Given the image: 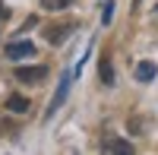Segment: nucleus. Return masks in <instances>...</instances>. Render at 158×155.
<instances>
[{
    "mask_svg": "<svg viewBox=\"0 0 158 155\" xmlns=\"http://www.w3.org/2000/svg\"><path fill=\"white\" fill-rule=\"evenodd\" d=\"M76 29H79V25L73 19H57V22L44 25V41L54 44V48H60V44L70 41V35H76Z\"/></svg>",
    "mask_w": 158,
    "mask_h": 155,
    "instance_id": "f257e3e1",
    "label": "nucleus"
},
{
    "mask_svg": "<svg viewBox=\"0 0 158 155\" xmlns=\"http://www.w3.org/2000/svg\"><path fill=\"white\" fill-rule=\"evenodd\" d=\"M16 79L25 82V86L44 82V79H48V67H16Z\"/></svg>",
    "mask_w": 158,
    "mask_h": 155,
    "instance_id": "f03ea898",
    "label": "nucleus"
},
{
    "mask_svg": "<svg viewBox=\"0 0 158 155\" xmlns=\"http://www.w3.org/2000/svg\"><path fill=\"white\" fill-rule=\"evenodd\" d=\"M101 152H123V155H133L136 146L130 139H120V136H104L101 139Z\"/></svg>",
    "mask_w": 158,
    "mask_h": 155,
    "instance_id": "7ed1b4c3",
    "label": "nucleus"
},
{
    "mask_svg": "<svg viewBox=\"0 0 158 155\" xmlns=\"http://www.w3.org/2000/svg\"><path fill=\"white\" fill-rule=\"evenodd\" d=\"M67 92H70V73H63V76H60V86H57V95L51 98V105H48V117L63 105V101H67Z\"/></svg>",
    "mask_w": 158,
    "mask_h": 155,
    "instance_id": "20e7f679",
    "label": "nucleus"
},
{
    "mask_svg": "<svg viewBox=\"0 0 158 155\" xmlns=\"http://www.w3.org/2000/svg\"><path fill=\"white\" fill-rule=\"evenodd\" d=\"M6 57H10V60L35 57V44H32V41H13V44H6Z\"/></svg>",
    "mask_w": 158,
    "mask_h": 155,
    "instance_id": "39448f33",
    "label": "nucleus"
},
{
    "mask_svg": "<svg viewBox=\"0 0 158 155\" xmlns=\"http://www.w3.org/2000/svg\"><path fill=\"white\" fill-rule=\"evenodd\" d=\"M155 73H158V70H155V63H152V60H139V63H136V70H133L136 82H152V79H155Z\"/></svg>",
    "mask_w": 158,
    "mask_h": 155,
    "instance_id": "423d86ee",
    "label": "nucleus"
},
{
    "mask_svg": "<svg viewBox=\"0 0 158 155\" xmlns=\"http://www.w3.org/2000/svg\"><path fill=\"white\" fill-rule=\"evenodd\" d=\"M32 105H29V98L25 95H10L6 98V111H13V114H25Z\"/></svg>",
    "mask_w": 158,
    "mask_h": 155,
    "instance_id": "0eeeda50",
    "label": "nucleus"
},
{
    "mask_svg": "<svg viewBox=\"0 0 158 155\" xmlns=\"http://www.w3.org/2000/svg\"><path fill=\"white\" fill-rule=\"evenodd\" d=\"M98 73H101V82H104V86H114V67H111V60H108V57H101Z\"/></svg>",
    "mask_w": 158,
    "mask_h": 155,
    "instance_id": "6e6552de",
    "label": "nucleus"
},
{
    "mask_svg": "<svg viewBox=\"0 0 158 155\" xmlns=\"http://www.w3.org/2000/svg\"><path fill=\"white\" fill-rule=\"evenodd\" d=\"M73 3V0H41V10H48V13H57V10H67Z\"/></svg>",
    "mask_w": 158,
    "mask_h": 155,
    "instance_id": "1a4fd4ad",
    "label": "nucleus"
},
{
    "mask_svg": "<svg viewBox=\"0 0 158 155\" xmlns=\"http://www.w3.org/2000/svg\"><path fill=\"white\" fill-rule=\"evenodd\" d=\"M111 19H114V0H108L101 6V25H111Z\"/></svg>",
    "mask_w": 158,
    "mask_h": 155,
    "instance_id": "9d476101",
    "label": "nucleus"
},
{
    "mask_svg": "<svg viewBox=\"0 0 158 155\" xmlns=\"http://www.w3.org/2000/svg\"><path fill=\"white\" fill-rule=\"evenodd\" d=\"M0 19H10V10H6V3L0 0Z\"/></svg>",
    "mask_w": 158,
    "mask_h": 155,
    "instance_id": "9b49d317",
    "label": "nucleus"
}]
</instances>
